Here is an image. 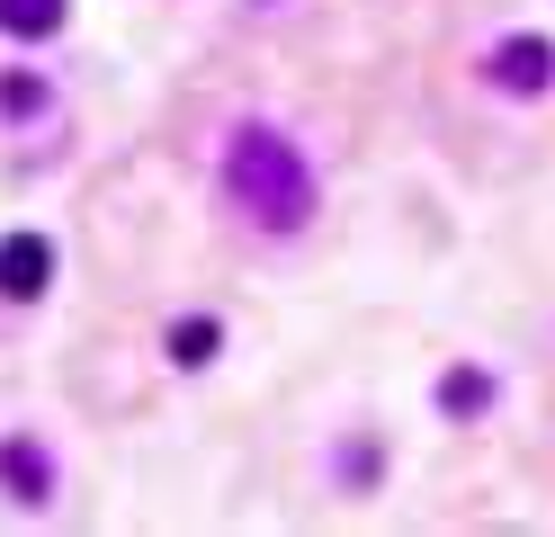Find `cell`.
<instances>
[{
  "instance_id": "6",
  "label": "cell",
  "mask_w": 555,
  "mask_h": 537,
  "mask_svg": "<svg viewBox=\"0 0 555 537\" xmlns=\"http://www.w3.org/2000/svg\"><path fill=\"white\" fill-rule=\"evenodd\" d=\"M54 27H63V0H0V36H27V46H37Z\"/></svg>"
},
{
  "instance_id": "3",
  "label": "cell",
  "mask_w": 555,
  "mask_h": 537,
  "mask_svg": "<svg viewBox=\"0 0 555 537\" xmlns=\"http://www.w3.org/2000/svg\"><path fill=\"white\" fill-rule=\"evenodd\" d=\"M46 278H54V242L46 233H10V242H0V296H10V305L46 296Z\"/></svg>"
},
{
  "instance_id": "7",
  "label": "cell",
  "mask_w": 555,
  "mask_h": 537,
  "mask_svg": "<svg viewBox=\"0 0 555 537\" xmlns=\"http://www.w3.org/2000/svg\"><path fill=\"white\" fill-rule=\"evenodd\" d=\"M224 349V322H206V314H189V322H170V358L180 368H206V358Z\"/></svg>"
},
{
  "instance_id": "1",
  "label": "cell",
  "mask_w": 555,
  "mask_h": 537,
  "mask_svg": "<svg viewBox=\"0 0 555 537\" xmlns=\"http://www.w3.org/2000/svg\"><path fill=\"white\" fill-rule=\"evenodd\" d=\"M224 197L251 215L260 233H296L305 215H314V170H305V153L278 126H233V143H224Z\"/></svg>"
},
{
  "instance_id": "8",
  "label": "cell",
  "mask_w": 555,
  "mask_h": 537,
  "mask_svg": "<svg viewBox=\"0 0 555 537\" xmlns=\"http://www.w3.org/2000/svg\"><path fill=\"white\" fill-rule=\"evenodd\" d=\"M46 90L37 81H27V72H10V81H0V107H10V117H27V107H37Z\"/></svg>"
},
{
  "instance_id": "5",
  "label": "cell",
  "mask_w": 555,
  "mask_h": 537,
  "mask_svg": "<svg viewBox=\"0 0 555 537\" xmlns=\"http://www.w3.org/2000/svg\"><path fill=\"white\" fill-rule=\"evenodd\" d=\"M483 404H493V376H475V368H448V376H439V412H448V421H475Z\"/></svg>"
},
{
  "instance_id": "2",
  "label": "cell",
  "mask_w": 555,
  "mask_h": 537,
  "mask_svg": "<svg viewBox=\"0 0 555 537\" xmlns=\"http://www.w3.org/2000/svg\"><path fill=\"white\" fill-rule=\"evenodd\" d=\"M483 81L511 90V99H546L555 90V46L546 36H502V46L483 54Z\"/></svg>"
},
{
  "instance_id": "4",
  "label": "cell",
  "mask_w": 555,
  "mask_h": 537,
  "mask_svg": "<svg viewBox=\"0 0 555 537\" xmlns=\"http://www.w3.org/2000/svg\"><path fill=\"white\" fill-rule=\"evenodd\" d=\"M0 493L18 501H54V457L37 439H0Z\"/></svg>"
}]
</instances>
